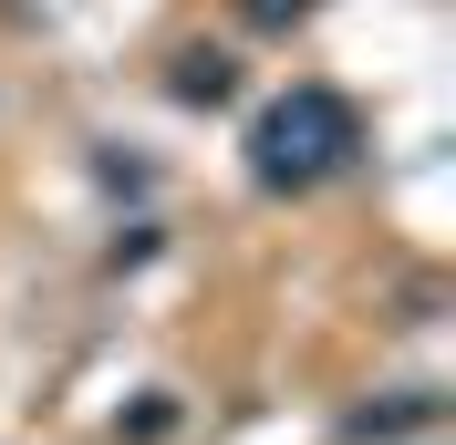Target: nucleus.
<instances>
[{"label":"nucleus","instance_id":"1","mask_svg":"<svg viewBox=\"0 0 456 445\" xmlns=\"http://www.w3.org/2000/svg\"><path fill=\"white\" fill-rule=\"evenodd\" d=\"M342 145H353V114H342L332 93H290V104L259 125V166L270 176H322Z\"/></svg>","mask_w":456,"mask_h":445}]
</instances>
